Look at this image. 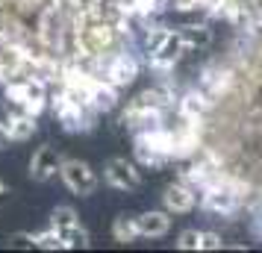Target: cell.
Wrapping results in <instances>:
<instances>
[{
	"mask_svg": "<svg viewBox=\"0 0 262 253\" xmlns=\"http://www.w3.org/2000/svg\"><path fill=\"white\" fill-rule=\"evenodd\" d=\"M59 177H62V182L68 186V192L77 194V197H89V194H95L97 186H100V180H97V174L92 171V165L83 162V159H62Z\"/></svg>",
	"mask_w": 262,
	"mask_h": 253,
	"instance_id": "obj_2",
	"label": "cell"
},
{
	"mask_svg": "<svg viewBox=\"0 0 262 253\" xmlns=\"http://www.w3.org/2000/svg\"><path fill=\"white\" fill-rule=\"evenodd\" d=\"M209 106H212V97L206 95L203 88H189V91L177 100L180 118H189V121H203L206 112H209Z\"/></svg>",
	"mask_w": 262,
	"mask_h": 253,
	"instance_id": "obj_7",
	"label": "cell"
},
{
	"mask_svg": "<svg viewBox=\"0 0 262 253\" xmlns=\"http://www.w3.org/2000/svg\"><path fill=\"white\" fill-rule=\"evenodd\" d=\"M162 203H165V209L171 212V215H186V212H191L194 209V203H198V192L191 189L189 182H174V186H168L165 194H162Z\"/></svg>",
	"mask_w": 262,
	"mask_h": 253,
	"instance_id": "obj_6",
	"label": "cell"
},
{
	"mask_svg": "<svg viewBox=\"0 0 262 253\" xmlns=\"http://www.w3.org/2000/svg\"><path fill=\"white\" fill-rule=\"evenodd\" d=\"M224 239L218 233H201V250H221Z\"/></svg>",
	"mask_w": 262,
	"mask_h": 253,
	"instance_id": "obj_19",
	"label": "cell"
},
{
	"mask_svg": "<svg viewBox=\"0 0 262 253\" xmlns=\"http://www.w3.org/2000/svg\"><path fill=\"white\" fill-rule=\"evenodd\" d=\"M59 239H62V247H65V250L89 247V233H85V227H80V224H74V227L59 229Z\"/></svg>",
	"mask_w": 262,
	"mask_h": 253,
	"instance_id": "obj_13",
	"label": "cell"
},
{
	"mask_svg": "<svg viewBox=\"0 0 262 253\" xmlns=\"http://www.w3.org/2000/svg\"><path fill=\"white\" fill-rule=\"evenodd\" d=\"M115 103H118V88L109 85L106 80H97L95 91H92V109L95 112H109V109H115Z\"/></svg>",
	"mask_w": 262,
	"mask_h": 253,
	"instance_id": "obj_11",
	"label": "cell"
},
{
	"mask_svg": "<svg viewBox=\"0 0 262 253\" xmlns=\"http://www.w3.org/2000/svg\"><path fill=\"white\" fill-rule=\"evenodd\" d=\"M168 33H171L168 27H147V30H144V38H142L144 50H147V53H154V50L159 48L162 41H165V36H168Z\"/></svg>",
	"mask_w": 262,
	"mask_h": 253,
	"instance_id": "obj_15",
	"label": "cell"
},
{
	"mask_svg": "<svg viewBox=\"0 0 262 253\" xmlns=\"http://www.w3.org/2000/svg\"><path fill=\"white\" fill-rule=\"evenodd\" d=\"M136 156H139V162H142V165H150V168H162L165 162H171L168 156L156 153V150H150V147H136Z\"/></svg>",
	"mask_w": 262,
	"mask_h": 253,
	"instance_id": "obj_17",
	"label": "cell"
},
{
	"mask_svg": "<svg viewBox=\"0 0 262 253\" xmlns=\"http://www.w3.org/2000/svg\"><path fill=\"white\" fill-rule=\"evenodd\" d=\"M186 50H189V48H186L183 36H180L177 30H171V33L165 36V41H162L154 53H147V62H150V68H154V71H171V68L183 59V53H186Z\"/></svg>",
	"mask_w": 262,
	"mask_h": 253,
	"instance_id": "obj_3",
	"label": "cell"
},
{
	"mask_svg": "<svg viewBox=\"0 0 262 253\" xmlns=\"http://www.w3.org/2000/svg\"><path fill=\"white\" fill-rule=\"evenodd\" d=\"M36 247L41 250H62V239H59V229H45V233H36Z\"/></svg>",
	"mask_w": 262,
	"mask_h": 253,
	"instance_id": "obj_16",
	"label": "cell"
},
{
	"mask_svg": "<svg viewBox=\"0 0 262 253\" xmlns=\"http://www.w3.org/2000/svg\"><path fill=\"white\" fill-rule=\"evenodd\" d=\"M74 224H80V218H77L71 206H56L50 212V227L53 229H65V227H74Z\"/></svg>",
	"mask_w": 262,
	"mask_h": 253,
	"instance_id": "obj_14",
	"label": "cell"
},
{
	"mask_svg": "<svg viewBox=\"0 0 262 253\" xmlns=\"http://www.w3.org/2000/svg\"><path fill=\"white\" fill-rule=\"evenodd\" d=\"M112 236H115V241H121V244H133V241L139 239V227H136V218L118 215L115 221H112Z\"/></svg>",
	"mask_w": 262,
	"mask_h": 253,
	"instance_id": "obj_12",
	"label": "cell"
},
{
	"mask_svg": "<svg viewBox=\"0 0 262 253\" xmlns=\"http://www.w3.org/2000/svg\"><path fill=\"white\" fill-rule=\"evenodd\" d=\"M6 194H9V189H6V182L0 180V203H3V200H6Z\"/></svg>",
	"mask_w": 262,
	"mask_h": 253,
	"instance_id": "obj_23",
	"label": "cell"
},
{
	"mask_svg": "<svg viewBox=\"0 0 262 253\" xmlns=\"http://www.w3.org/2000/svg\"><path fill=\"white\" fill-rule=\"evenodd\" d=\"M177 33L183 36L186 48H209L212 44V30L206 24H186V27H177Z\"/></svg>",
	"mask_w": 262,
	"mask_h": 253,
	"instance_id": "obj_10",
	"label": "cell"
},
{
	"mask_svg": "<svg viewBox=\"0 0 262 253\" xmlns=\"http://www.w3.org/2000/svg\"><path fill=\"white\" fill-rule=\"evenodd\" d=\"M9 247H36V236L33 233H15L9 239Z\"/></svg>",
	"mask_w": 262,
	"mask_h": 253,
	"instance_id": "obj_20",
	"label": "cell"
},
{
	"mask_svg": "<svg viewBox=\"0 0 262 253\" xmlns=\"http://www.w3.org/2000/svg\"><path fill=\"white\" fill-rule=\"evenodd\" d=\"M3 124H6V133H9L12 142H27V139L38 130L36 115H30L27 109H18V106H15L12 112H6Z\"/></svg>",
	"mask_w": 262,
	"mask_h": 253,
	"instance_id": "obj_8",
	"label": "cell"
},
{
	"mask_svg": "<svg viewBox=\"0 0 262 253\" xmlns=\"http://www.w3.org/2000/svg\"><path fill=\"white\" fill-rule=\"evenodd\" d=\"M48 103L53 106V115L62 121L65 130H71V133H83V130H92V127H95V109L85 106V103L71 100L62 88H59V95L53 97V100H48Z\"/></svg>",
	"mask_w": 262,
	"mask_h": 253,
	"instance_id": "obj_1",
	"label": "cell"
},
{
	"mask_svg": "<svg viewBox=\"0 0 262 253\" xmlns=\"http://www.w3.org/2000/svg\"><path fill=\"white\" fill-rule=\"evenodd\" d=\"M9 142H12V139H9V133H6V124H3V118H0V150H6V147H9Z\"/></svg>",
	"mask_w": 262,
	"mask_h": 253,
	"instance_id": "obj_22",
	"label": "cell"
},
{
	"mask_svg": "<svg viewBox=\"0 0 262 253\" xmlns=\"http://www.w3.org/2000/svg\"><path fill=\"white\" fill-rule=\"evenodd\" d=\"M174 3V12H198L203 9V0H171Z\"/></svg>",
	"mask_w": 262,
	"mask_h": 253,
	"instance_id": "obj_21",
	"label": "cell"
},
{
	"mask_svg": "<svg viewBox=\"0 0 262 253\" xmlns=\"http://www.w3.org/2000/svg\"><path fill=\"white\" fill-rule=\"evenodd\" d=\"M177 247L180 250H201V233L198 229H183L177 236Z\"/></svg>",
	"mask_w": 262,
	"mask_h": 253,
	"instance_id": "obj_18",
	"label": "cell"
},
{
	"mask_svg": "<svg viewBox=\"0 0 262 253\" xmlns=\"http://www.w3.org/2000/svg\"><path fill=\"white\" fill-rule=\"evenodd\" d=\"M103 180L112 186V189H121V192H136L142 186V174L139 168L127 162V159H109L106 168H103Z\"/></svg>",
	"mask_w": 262,
	"mask_h": 253,
	"instance_id": "obj_4",
	"label": "cell"
},
{
	"mask_svg": "<svg viewBox=\"0 0 262 253\" xmlns=\"http://www.w3.org/2000/svg\"><path fill=\"white\" fill-rule=\"evenodd\" d=\"M136 227L142 239H162L168 229H171V212H142L136 218Z\"/></svg>",
	"mask_w": 262,
	"mask_h": 253,
	"instance_id": "obj_9",
	"label": "cell"
},
{
	"mask_svg": "<svg viewBox=\"0 0 262 253\" xmlns=\"http://www.w3.org/2000/svg\"><path fill=\"white\" fill-rule=\"evenodd\" d=\"M59 165H62L59 150L50 147V145H41L36 153H33V159H30V177L36 182H48L59 174Z\"/></svg>",
	"mask_w": 262,
	"mask_h": 253,
	"instance_id": "obj_5",
	"label": "cell"
}]
</instances>
